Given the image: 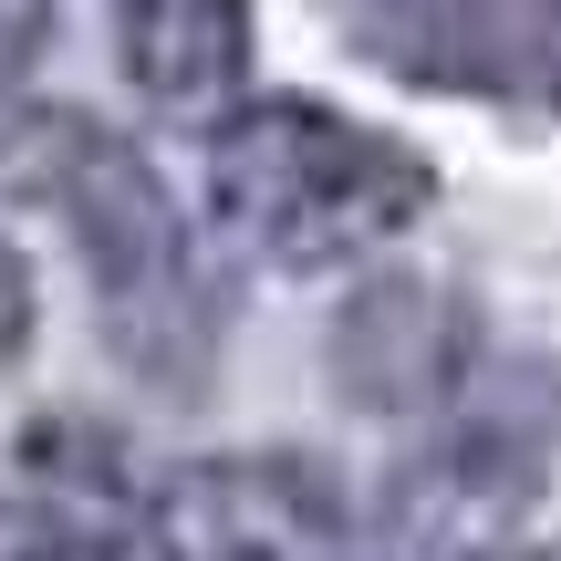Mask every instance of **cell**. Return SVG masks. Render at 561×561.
<instances>
[{
  "label": "cell",
  "instance_id": "5",
  "mask_svg": "<svg viewBox=\"0 0 561 561\" xmlns=\"http://www.w3.org/2000/svg\"><path fill=\"white\" fill-rule=\"evenodd\" d=\"M115 42L146 104L219 115L250 73V0H115Z\"/></svg>",
  "mask_w": 561,
  "mask_h": 561
},
{
  "label": "cell",
  "instance_id": "2",
  "mask_svg": "<svg viewBox=\"0 0 561 561\" xmlns=\"http://www.w3.org/2000/svg\"><path fill=\"white\" fill-rule=\"evenodd\" d=\"M208 198L229 240L261 250L271 271H343L437 208V167L364 115H333L312 94H261L208 136Z\"/></svg>",
  "mask_w": 561,
  "mask_h": 561
},
{
  "label": "cell",
  "instance_id": "9",
  "mask_svg": "<svg viewBox=\"0 0 561 561\" xmlns=\"http://www.w3.org/2000/svg\"><path fill=\"white\" fill-rule=\"evenodd\" d=\"M520 561H561V551H520Z\"/></svg>",
  "mask_w": 561,
  "mask_h": 561
},
{
  "label": "cell",
  "instance_id": "6",
  "mask_svg": "<svg viewBox=\"0 0 561 561\" xmlns=\"http://www.w3.org/2000/svg\"><path fill=\"white\" fill-rule=\"evenodd\" d=\"M520 500H530V447H520V437H458V447L416 479L405 520H416L426 561H468L479 541H500V530L520 520Z\"/></svg>",
  "mask_w": 561,
  "mask_h": 561
},
{
  "label": "cell",
  "instance_id": "4",
  "mask_svg": "<svg viewBox=\"0 0 561 561\" xmlns=\"http://www.w3.org/2000/svg\"><path fill=\"white\" fill-rule=\"evenodd\" d=\"M333 364H343V385H354L364 405L405 416V405H437L447 385L468 375V322H458V301L426 291V280H375V291H354V312H343Z\"/></svg>",
  "mask_w": 561,
  "mask_h": 561
},
{
  "label": "cell",
  "instance_id": "1",
  "mask_svg": "<svg viewBox=\"0 0 561 561\" xmlns=\"http://www.w3.org/2000/svg\"><path fill=\"white\" fill-rule=\"evenodd\" d=\"M0 178L32 208H53V229L73 240L83 280H94L104 343L136 364L146 385H198L208 343H219V301H208V271L187 250V219L167 208L157 167L94 115H21V136L0 146Z\"/></svg>",
  "mask_w": 561,
  "mask_h": 561
},
{
  "label": "cell",
  "instance_id": "8",
  "mask_svg": "<svg viewBox=\"0 0 561 561\" xmlns=\"http://www.w3.org/2000/svg\"><path fill=\"white\" fill-rule=\"evenodd\" d=\"M32 343V271H21V250L0 240V364Z\"/></svg>",
  "mask_w": 561,
  "mask_h": 561
},
{
  "label": "cell",
  "instance_id": "3",
  "mask_svg": "<svg viewBox=\"0 0 561 561\" xmlns=\"http://www.w3.org/2000/svg\"><path fill=\"white\" fill-rule=\"evenodd\" d=\"M146 561H364L354 500L312 458H187L136 510Z\"/></svg>",
  "mask_w": 561,
  "mask_h": 561
},
{
  "label": "cell",
  "instance_id": "7",
  "mask_svg": "<svg viewBox=\"0 0 561 561\" xmlns=\"http://www.w3.org/2000/svg\"><path fill=\"white\" fill-rule=\"evenodd\" d=\"M42 32H53V0H0V94H11V83L32 73Z\"/></svg>",
  "mask_w": 561,
  "mask_h": 561
}]
</instances>
